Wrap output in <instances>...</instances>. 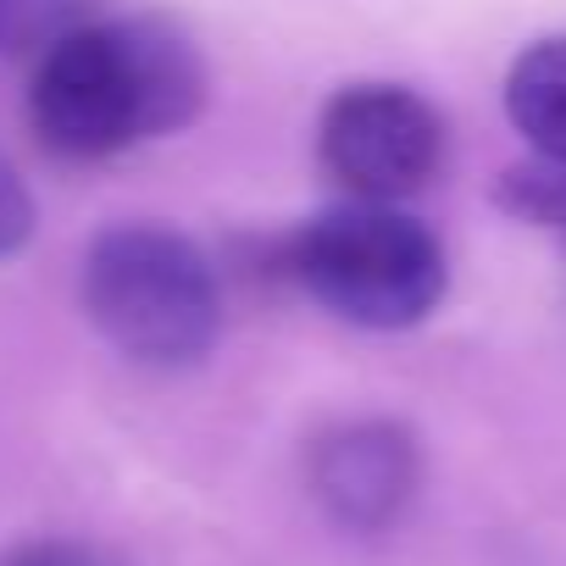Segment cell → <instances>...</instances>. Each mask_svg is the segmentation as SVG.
<instances>
[{
    "label": "cell",
    "mask_w": 566,
    "mask_h": 566,
    "mask_svg": "<svg viewBox=\"0 0 566 566\" xmlns=\"http://www.w3.org/2000/svg\"><path fill=\"white\" fill-rule=\"evenodd\" d=\"M494 200L500 211L522 217V222H538V228H566V167L555 161H516L500 172L494 184Z\"/></svg>",
    "instance_id": "obj_8"
},
{
    "label": "cell",
    "mask_w": 566,
    "mask_h": 566,
    "mask_svg": "<svg viewBox=\"0 0 566 566\" xmlns=\"http://www.w3.org/2000/svg\"><path fill=\"white\" fill-rule=\"evenodd\" d=\"M206 101V62L167 18H90L62 34L29 84V123L67 161H106L178 134Z\"/></svg>",
    "instance_id": "obj_1"
},
{
    "label": "cell",
    "mask_w": 566,
    "mask_h": 566,
    "mask_svg": "<svg viewBox=\"0 0 566 566\" xmlns=\"http://www.w3.org/2000/svg\"><path fill=\"white\" fill-rule=\"evenodd\" d=\"M34 222H40V211H34V195H29L23 172L0 156V261L18 255L34 239Z\"/></svg>",
    "instance_id": "obj_9"
},
{
    "label": "cell",
    "mask_w": 566,
    "mask_h": 566,
    "mask_svg": "<svg viewBox=\"0 0 566 566\" xmlns=\"http://www.w3.org/2000/svg\"><path fill=\"white\" fill-rule=\"evenodd\" d=\"M0 566H106L95 549L84 544H62V538H40V544H18L0 555Z\"/></svg>",
    "instance_id": "obj_10"
},
{
    "label": "cell",
    "mask_w": 566,
    "mask_h": 566,
    "mask_svg": "<svg viewBox=\"0 0 566 566\" xmlns=\"http://www.w3.org/2000/svg\"><path fill=\"white\" fill-rule=\"evenodd\" d=\"M505 117L538 161L566 167V34L533 40L505 73Z\"/></svg>",
    "instance_id": "obj_6"
},
{
    "label": "cell",
    "mask_w": 566,
    "mask_h": 566,
    "mask_svg": "<svg viewBox=\"0 0 566 566\" xmlns=\"http://www.w3.org/2000/svg\"><path fill=\"white\" fill-rule=\"evenodd\" d=\"M323 172L350 200L400 206L417 195L444 161L439 112L400 84H345L317 123Z\"/></svg>",
    "instance_id": "obj_4"
},
{
    "label": "cell",
    "mask_w": 566,
    "mask_h": 566,
    "mask_svg": "<svg viewBox=\"0 0 566 566\" xmlns=\"http://www.w3.org/2000/svg\"><path fill=\"white\" fill-rule=\"evenodd\" d=\"M78 23H90V0H0V62H40Z\"/></svg>",
    "instance_id": "obj_7"
},
{
    "label": "cell",
    "mask_w": 566,
    "mask_h": 566,
    "mask_svg": "<svg viewBox=\"0 0 566 566\" xmlns=\"http://www.w3.org/2000/svg\"><path fill=\"white\" fill-rule=\"evenodd\" d=\"M84 317L139 367H195L222 334V295L206 250L161 222H112L78 272Z\"/></svg>",
    "instance_id": "obj_2"
},
{
    "label": "cell",
    "mask_w": 566,
    "mask_h": 566,
    "mask_svg": "<svg viewBox=\"0 0 566 566\" xmlns=\"http://www.w3.org/2000/svg\"><path fill=\"white\" fill-rule=\"evenodd\" d=\"M306 472H312V494L328 511V522L350 533H384L406 516L422 461H417V439L400 422L367 417V422H345L323 433L312 444Z\"/></svg>",
    "instance_id": "obj_5"
},
{
    "label": "cell",
    "mask_w": 566,
    "mask_h": 566,
    "mask_svg": "<svg viewBox=\"0 0 566 566\" xmlns=\"http://www.w3.org/2000/svg\"><path fill=\"white\" fill-rule=\"evenodd\" d=\"M290 277L356 328H417L450 290L444 244L428 222L384 200H345L312 217L283 255Z\"/></svg>",
    "instance_id": "obj_3"
}]
</instances>
